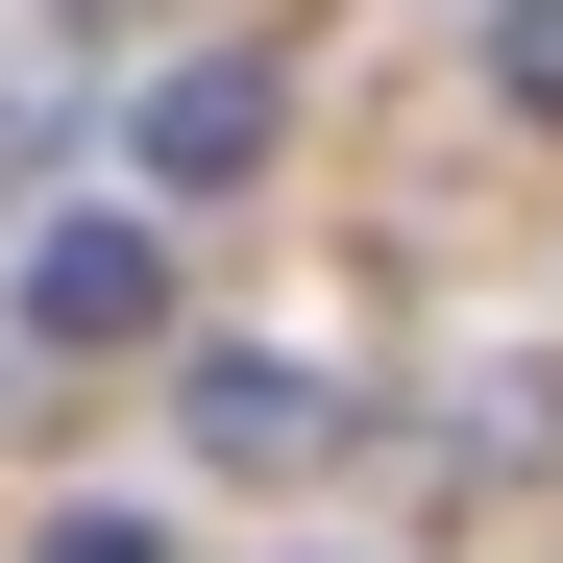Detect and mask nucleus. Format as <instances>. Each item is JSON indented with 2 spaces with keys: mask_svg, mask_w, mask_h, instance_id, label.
Wrapping results in <instances>:
<instances>
[{
  "mask_svg": "<svg viewBox=\"0 0 563 563\" xmlns=\"http://www.w3.org/2000/svg\"><path fill=\"white\" fill-rule=\"evenodd\" d=\"M147 319H172V245L147 221H49L25 245V343H147Z\"/></svg>",
  "mask_w": 563,
  "mask_h": 563,
  "instance_id": "f257e3e1",
  "label": "nucleus"
},
{
  "mask_svg": "<svg viewBox=\"0 0 563 563\" xmlns=\"http://www.w3.org/2000/svg\"><path fill=\"white\" fill-rule=\"evenodd\" d=\"M245 147H269V49H197V74H147V172H172V197H221Z\"/></svg>",
  "mask_w": 563,
  "mask_h": 563,
  "instance_id": "f03ea898",
  "label": "nucleus"
},
{
  "mask_svg": "<svg viewBox=\"0 0 563 563\" xmlns=\"http://www.w3.org/2000/svg\"><path fill=\"white\" fill-rule=\"evenodd\" d=\"M197 441H221V465H319L343 417H319V367H269V343H245V367H197Z\"/></svg>",
  "mask_w": 563,
  "mask_h": 563,
  "instance_id": "7ed1b4c3",
  "label": "nucleus"
},
{
  "mask_svg": "<svg viewBox=\"0 0 563 563\" xmlns=\"http://www.w3.org/2000/svg\"><path fill=\"white\" fill-rule=\"evenodd\" d=\"M515 99H563V0H515Z\"/></svg>",
  "mask_w": 563,
  "mask_h": 563,
  "instance_id": "20e7f679",
  "label": "nucleus"
},
{
  "mask_svg": "<svg viewBox=\"0 0 563 563\" xmlns=\"http://www.w3.org/2000/svg\"><path fill=\"white\" fill-rule=\"evenodd\" d=\"M49 563H147V539H123V515H74V539H49Z\"/></svg>",
  "mask_w": 563,
  "mask_h": 563,
  "instance_id": "39448f33",
  "label": "nucleus"
}]
</instances>
